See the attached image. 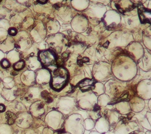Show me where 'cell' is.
<instances>
[{
    "label": "cell",
    "mask_w": 151,
    "mask_h": 134,
    "mask_svg": "<svg viewBox=\"0 0 151 134\" xmlns=\"http://www.w3.org/2000/svg\"><path fill=\"white\" fill-rule=\"evenodd\" d=\"M37 2L41 3V4H45V3L47 2V1H38Z\"/></svg>",
    "instance_id": "d4e9b609"
},
{
    "label": "cell",
    "mask_w": 151,
    "mask_h": 134,
    "mask_svg": "<svg viewBox=\"0 0 151 134\" xmlns=\"http://www.w3.org/2000/svg\"><path fill=\"white\" fill-rule=\"evenodd\" d=\"M67 71L63 69L59 68L53 72L51 82L52 88L55 91H60L65 87L67 82Z\"/></svg>",
    "instance_id": "7a4b0ae2"
},
{
    "label": "cell",
    "mask_w": 151,
    "mask_h": 134,
    "mask_svg": "<svg viewBox=\"0 0 151 134\" xmlns=\"http://www.w3.org/2000/svg\"><path fill=\"white\" fill-rule=\"evenodd\" d=\"M25 65V63L24 60H20V61L17 62L15 64H14V68L15 70L19 71L21 70L22 69H23V68L24 67Z\"/></svg>",
    "instance_id": "5bb4252c"
},
{
    "label": "cell",
    "mask_w": 151,
    "mask_h": 134,
    "mask_svg": "<svg viewBox=\"0 0 151 134\" xmlns=\"http://www.w3.org/2000/svg\"><path fill=\"white\" fill-rule=\"evenodd\" d=\"M95 127L98 132H99L100 134H104L109 130L110 125L108 120L104 117H102L98 119Z\"/></svg>",
    "instance_id": "5b68a950"
},
{
    "label": "cell",
    "mask_w": 151,
    "mask_h": 134,
    "mask_svg": "<svg viewBox=\"0 0 151 134\" xmlns=\"http://www.w3.org/2000/svg\"><path fill=\"white\" fill-rule=\"evenodd\" d=\"M83 62H82V58L81 59H78V64L79 65V66H82V65H83Z\"/></svg>",
    "instance_id": "44dd1931"
},
{
    "label": "cell",
    "mask_w": 151,
    "mask_h": 134,
    "mask_svg": "<svg viewBox=\"0 0 151 134\" xmlns=\"http://www.w3.org/2000/svg\"><path fill=\"white\" fill-rule=\"evenodd\" d=\"M64 60L63 59L62 57H59L57 60H56V64L58 66H62L64 65Z\"/></svg>",
    "instance_id": "e0dca14e"
},
{
    "label": "cell",
    "mask_w": 151,
    "mask_h": 134,
    "mask_svg": "<svg viewBox=\"0 0 151 134\" xmlns=\"http://www.w3.org/2000/svg\"><path fill=\"white\" fill-rule=\"evenodd\" d=\"M82 60L83 63H85V62H89L90 59H89V58H88V57H83V58L82 59Z\"/></svg>",
    "instance_id": "ffe728a7"
},
{
    "label": "cell",
    "mask_w": 151,
    "mask_h": 134,
    "mask_svg": "<svg viewBox=\"0 0 151 134\" xmlns=\"http://www.w3.org/2000/svg\"><path fill=\"white\" fill-rule=\"evenodd\" d=\"M60 134H70V133H68V132H62V133H60Z\"/></svg>",
    "instance_id": "484cf974"
},
{
    "label": "cell",
    "mask_w": 151,
    "mask_h": 134,
    "mask_svg": "<svg viewBox=\"0 0 151 134\" xmlns=\"http://www.w3.org/2000/svg\"><path fill=\"white\" fill-rule=\"evenodd\" d=\"M6 110V106L3 104H0V113H3Z\"/></svg>",
    "instance_id": "ac0fdd59"
},
{
    "label": "cell",
    "mask_w": 151,
    "mask_h": 134,
    "mask_svg": "<svg viewBox=\"0 0 151 134\" xmlns=\"http://www.w3.org/2000/svg\"><path fill=\"white\" fill-rule=\"evenodd\" d=\"M110 102V99L109 97L105 95H103L100 96L98 100V105L101 106H105L107 104H108Z\"/></svg>",
    "instance_id": "7c38bea8"
},
{
    "label": "cell",
    "mask_w": 151,
    "mask_h": 134,
    "mask_svg": "<svg viewBox=\"0 0 151 134\" xmlns=\"http://www.w3.org/2000/svg\"><path fill=\"white\" fill-rule=\"evenodd\" d=\"M94 80L93 79H85L79 83V87L83 92L93 90L94 87Z\"/></svg>",
    "instance_id": "9c48e42d"
},
{
    "label": "cell",
    "mask_w": 151,
    "mask_h": 134,
    "mask_svg": "<svg viewBox=\"0 0 151 134\" xmlns=\"http://www.w3.org/2000/svg\"><path fill=\"white\" fill-rule=\"evenodd\" d=\"M9 34L10 36H15L17 34V30L14 27L10 28L9 29Z\"/></svg>",
    "instance_id": "2e32d148"
},
{
    "label": "cell",
    "mask_w": 151,
    "mask_h": 134,
    "mask_svg": "<svg viewBox=\"0 0 151 134\" xmlns=\"http://www.w3.org/2000/svg\"><path fill=\"white\" fill-rule=\"evenodd\" d=\"M64 121V116L62 113L56 110L49 113L45 117V122L48 126L56 130L61 129Z\"/></svg>",
    "instance_id": "3957f363"
},
{
    "label": "cell",
    "mask_w": 151,
    "mask_h": 134,
    "mask_svg": "<svg viewBox=\"0 0 151 134\" xmlns=\"http://www.w3.org/2000/svg\"><path fill=\"white\" fill-rule=\"evenodd\" d=\"M146 134H150V131H149V132H147L146 133Z\"/></svg>",
    "instance_id": "4316f807"
},
{
    "label": "cell",
    "mask_w": 151,
    "mask_h": 134,
    "mask_svg": "<svg viewBox=\"0 0 151 134\" xmlns=\"http://www.w3.org/2000/svg\"><path fill=\"white\" fill-rule=\"evenodd\" d=\"M71 99H63L59 103V110L67 114L71 111V109L73 106V100Z\"/></svg>",
    "instance_id": "52a82bcc"
},
{
    "label": "cell",
    "mask_w": 151,
    "mask_h": 134,
    "mask_svg": "<svg viewBox=\"0 0 151 134\" xmlns=\"http://www.w3.org/2000/svg\"><path fill=\"white\" fill-rule=\"evenodd\" d=\"M1 65L3 68L6 69L10 67V62H9L8 60L4 59L1 61Z\"/></svg>",
    "instance_id": "9a60e30c"
},
{
    "label": "cell",
    "mask_w": 151,
    "mask_h": 134,
    "mask_svg": "<svg viewBox=\"0 0 151 134\" xmlns=\"http://www.w3.org/2000/svg\"><path fill=\"white\" fill-rule=\"evenodd\" d=\"M65 131L70 134H83L84 121L79 114H73L65 121Z\"/></svg>",
    "instance_id": "6da1fadb"
},
{
    "label": "cell",
    "mask_w": 151,
    "mask_h": 134,
    "mask_svg": "<svg viewBox=\"0 0 151 134\" xmlns=\"http://www.w3.org/2000/svg\"><path fill=\"white\" fill-rule=\"evenodd\" d=\"M6 119H7V123L10 125H13L15 121L17 120V116L16 115L11 111H8L6 113Z\"/></svg>",
    "instance_id": "8fae6325"
},
{
    "label": "cell",
    "mask_w": 151,
    "mask_h": 134,
    "mask_svg": "<svg viewBox=\"0 0 151 134\" xmlns=\"http://www.w3.org/2000/svg\"><path fill=\"white\" fill-rule=\"evenodd\" d=\"M142 133L139 132V131H137V130H135V131H133L132 132H131L129 134H142Z\"/></svg>",
    "instance_id": "7402d4cb"
},
{
    "label": "cell",
    "mask_w": 151,
    "mask_h": 134,
    "mask_svg": "<svg viewBox=\"0 0 151 134\" xmlns=\"http://www.w3.org/2000/svg\"><path fill=\"white\" fill-rule=\"evenodd\" d=\"M95 126V123L93 120L88 118L84 121V127L86 130H91Z\"/></svg>",
    "instance_id": "4fadbf2b"
},
{
    "label": "cell",
    "mask_w": 151,
    "mask_h": 134,
    "mask_svg": "<svg viewBox=\"0 0 151 134\" xmlns=\"http://www.w3.org/2000/svg\"><path fill=\"white\" fill-rule=\"evenodd\" d=\"M90 134H100L99 132H96V131H93V132H91Z\"/></svg>",
    "instance_id": "cb8c5ba5"
},
{
    "label": "cell",
    "mask_w": 151,
    "mask_h": 134,
    "mask_svg": "<svg viewBox=\"0 0 151 134\" xmlns=\"http://www.w3.org/2000/svg\"><path fill=\"white\" fill-rule=\"evenodd\" d=\"M68 56H69V53L66 52V53H64V54H62V58L64 60V59H67V58L68 57Z\"/></svg>",
    "instance_id": "d6986e66"
},
{
    "label": "cell",
    "mask_w": 151,
    "mask_h": 134,
    "mask_svg": "<svg viewBox=\"0 0 151 134\" xmlns=\"http://www.w3.org/2000/svg\"><path fill=\"white\" fill-rule=\"evenodd\" d=\"M100 111H101V107H100V106H99L97 104H96L94 106V107L92 108V110H91L92 114H90V116L93 118V120H96L100 118V117H101Z\"/></svg>",
    "instance_id": "30bf717a"
},
{
    "label": "cell",
    "mask_w": 151,
    "mask_h": 134,
    "mask_svg": "<svg viewBox=\"0 0 151 134\" xmlns=\"http://www.w3.org/2000/svg\"><path fill=\"white\" fill-rule=\"evenodd\" d=\"M109 44V42L108 41H107L106 43H105V44H104V47H105V48H107V47H108Z\"/></svg>",
    "instance_id": "603a6c76"
},
{
    "label": "cell",
    "mask_w": 151,
    "mask_h": 134,
    "mask_svg": "<svg viewBox=\"0 0 151 134\" xmlns=\"http://www.w3.org/2000/svg\"><path fill=\"white\" fill-rule=\"evenodd\" d=\"M40 58L41 60L42 63L46 66L51 65L55 62L54 55L49 51L41 52L40 54Z\"/></svg>",
    "instance_id": "8992f818"
},
{
    "label": "cell",
    "mask_w": 151,
    "mask_h": 134,
    "mask_svg": "<svg viewBox=\"0 0 151 134\" xmlns=\"http://www.w3.org/2000/svg\"><path fill=\"white\" fill-rule=\"evenodd\" d=\"M138 15L140 19V21L142 23H150V11H147L146 9L140 5L138 6Z\"/></svg>",
    "instance_id": "ba28073f"
},
{
    "label": "cell",
    "mask_w": 151,
    "mask_h": 134,
    "mask_svg": "<svg viewBox=\"0 0 151 134\" xmlns=\"http://www.w3.org/2000/svg\"><path fill=\"white\" fill-rule=\"evenodd\" d=\"M45 103L41 101L35 102L30 107L32 114L36 117H40L44 115L45 112Z\"/></svg>",
    "instance_id": "277c9868"
}]
</instances>
